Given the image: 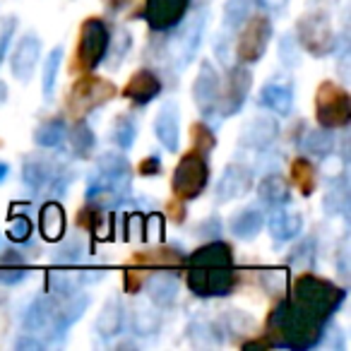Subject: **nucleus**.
<instances>
[{"instance_id": "72a5a7b5", "label": "nucleus", "mask_w": 351, "mask_h": 351, "mask_svg": "<svg viewBox=\"0 0 351 351\" xmlns=\"http://www.w3.org/2000/svg\"><path fill=\"white\" fill-rule=\"evenodd\" d=\"M135 135H137L135 121H132L128 113H121V116H116V121H113V128H111V140L116 142V145L121 147L123 152L130 149L132 142H135Z\"/></svg>"}, {"instance_id": "603ef678", "label": "nucleus", "mask_w": 351, "mask_h": 351, "mask_svg": "<svg viewBox=\"0 0 351 351\" xmlns=\"http://www.w3.org/2000/svg\"><path fill=\"white\" fill-rule=\"evenodd\" d=\"M255 3L263 8H269V10H282L287 5V0H255Z\"/></svg>"}, {"instance_id": "6ab92c4d", "label": "nucleus", "mask_w": 351, "mask_h": 351, "mask_svg": "<svg viewBox=\"0 0 351 351\" xmlns=\"http://www.w3.org/2000/svg\"><path fill=\"white\" fill-rule=\"evenodd\" d=\"M130 263L140 265V267H147V269L181 272V269H186V255H183L178 248L161 245V248H152V250H142V253H135Z\"/></svg>"}, {"instance_id": "20e7f679", "label": "nucleus", "mask_w": 351, "mask_h": 351, "mask_svg": "<svg viewBox=\"0 0 351 351\" xmlns=\"http://www.w3.org/2000/svg\"><path fill=\"white\" fill-rule=\"evenodd\" d=\"M346 291L337 284H332L330 279H322L317 274H298L293 279V291L291 301L298 303L303 311H308L313 317H317L320 322H327L339 306L344 303Z\"/></svg>"}, {"instance_id": "f8f14e48", "label": "nucleus", "mask_w": 351, "mask_h": 351, "mask_svg": "<svg viewBox=\"0 0 351 351\" xmlns=\"http://www.w3.org/2000/svg\"><path fill=\"white\" fill-rule=\"evenodd\" d=\"M250 87H253V75L245 68V63L231 65L229 73H226L224 87L219 89V104H217L221 108V116L229 118L234 113H239L243 108L245 99H248Z\"/></svg>"}, {"instance_id": "a211bd4d", "label": "nucleus", "mask_w": 351, "mask_h": 351, "mask_svg": "<svg viewBox=\"0 0 351 351\" xmlns=\"http://www.w3.org/2000/svg\"><path fill=\"white\" fill-rule=\"evenodd\" d=\"M41 56V41L36 34H25L17 44L15 53L10 60V70L20 82H29V77L34 75V68L39 63Z\"/></svg>"}, {"instance_id": "0eeeda50", "label": "nucleus", "mask_w": 351, "mask_h": 351, "mask_svg": "<svg viewBox=\"0 0 351 351\" xmlns=\"http://www.w3.org/2000/svg\"><path fill=\"white\" fill-rule=\"evenodd\" d=\"M207 181H210L207 154L193 147L176 164L173 176H171V191H173V197H178L183 202H191L205 191Z\"/></svg>"}, {"instance_id": "5fc2aeb1", "label": "nucleus", "mask_w": 351, "mask_h": 351, "mask_svg": "<svg viewBox=\"0 0 351 351\" xmlns=\"http://www.w3.org/2000/svg\"><path fill=\"white\" fill-rule=\"evenodd\" d=\"M128 3H132V0H108V10L118 12V10H123V8H128Z\"/></svg>"}, {"instance_id": "2eb2a0df", "label": "nucleus", "mask_w": 351, "mask_h": 351, "mask_svg": "<svg viewBox=\"0 0 351 351\" xmlns=\"http://www.w3.org/2000/svg\"><path fill=\"white\" fill-rule=\"evenodd\" d=\"M250 188H253V171L245 164H229L221 173L219 183L215 188V197L219 202L239 200V197L248 195Z\"/></svg>"}, {"instance_id": "39448f33", "label": "nucleus", "mask_w": 351, "mask_h": 351, "mask_svg": "<svg viewBox=\"0 0 351 351\" xmlns=\"http://www.w3.org/2000/svg\"><path fill=\"white\" fill-rule=\"evenodd\" d=\"M118 97V87L104 77H97L92 73H84L77 77L65 97V113L73 121H82L92 111L106 106L111 99Z\"/></svg>"}, {"instance_id": "423d86ee", "label": "nucleus", "mask_w": 351, "mask_h": 351, "mask_svg": "<svg viewBox=\"0 0 351 351\" xmlns=\"http://www.w3.org/2000/svg\"><path fill=\"white\" fill-rule=\"evenodd\" d=\"M108 41H111V34H108L106 22L101 17H87L80 27L77 46L70 60V73L84 75L101 65V60L108 56Z\"/></svg>"}, {"instance_id": "5701e85b", "label": "nucleus", "mask_w": 351, "mask_h": 351, "mask_svg": "<svg viewBox=\"0 0 351 351\" xmlns=\"http://www.w3.org/2000/svg\"><path fill=\"white\" fill-rule=\"evenodd\" d=\"M56 311H58V298L51 296V293H41V296H36L34 301L29 303L22 325H25L27 332H39L51 325Z\"/></svg>"}, {"instance_id": "8fccbe9b", "label": "nucleus", "mask_w": 351, "mask_h": 351, "mask_svg": "<svg viewBox=\"0 0 351 351\" xmlns=\"http://www.w3.org/2000/svg\"><path fill=\"white\" fill-rule=\"evenodd\" d=\"M159 171H161L159 156H147V159L140 161V176H147V178H152V176H156Z\"/></svg>"}, {"instance_id": "7c9ffc66", "label": "nucleus", "mask_w": 351, "mask_h": 351, "mask_svg": "<svg viewBox=\"0 0 351 351\" xmlns=\"http://www.w3.org/2000/svg\"><path fill=\"white\" fill-rule=\"evenodd\" d=\"M123 327V303L118 296L108 298L106 303H104L101 313H99L97 317V332L101 337H113L118 335Z\"/></svg>"}, {"instance_id": "9d476101", "label": "nucleus", "mask_w": 351, "mask_h": 351, "mask_svg": "<svg viewBox=\"0 0 351 351\" xmlns=\"http://www.w3.org/2000/svg\"><path fill=\"white\" fill-rule=\"evenodd\" d=\"M272 39V20L263 12L248 15L239 27L236 36V58L241 63H258L267 51V44Z\"/></svg>"}, {"instance_id": "864d4df0", "label": "nucleus", "mask_w": 351, "mask_h": 351, "mask_svg": "<svg viewBox=\"0 0 351 351\" xmlns=\"http://www.w3.org/2000/svg\"><path fill=\"white\" fill-rule=\"evenodd\" d=\"M39 341H34V339H29V337H20L17 339V349H39Z\"/></svg>"}, {"instance_id": "4c0bfd02", "label": "nucleus", "mask_w": 351, "mask_h": 351, "mask_svg": "<svg viewBox=\"0 0 351 351\" xmlns=\"http://www.w3.org/2000/svg\"><path fill=\"white\" fill-rule=\"evenodd\" d=\"M250 15V0H226L224 5V25L229 29L241 27V22Z\"/></svg>"}, {"instance_id": "4be33fe9", "label": "nucleus", "mask_w": 351, "mask_h": 351, "mask_svg": "<svg viewBox=\"0 0 351 351\" xmlns=\"http://www.w3.org/2000/svg\"><path fill=\"white\" fill-rule=\"evenodd\" d=\"M87 306H89L87 293H84V296H73V293H70V296L65 298L63 306H58L53 320H51V339H58V337H63L65 330H68L73 322H77L80 317L84 315Z\"/></svg>"}, {"instance_id": "f257e3e1", "label": "nucleus", "mask_w": 351, "mask_h": 351, "mask_svg": "<svg viewBox=\"0 0 351 351\" xmlns=\"http://www.w3.org/2000/svg\"><path fill=\"white\" fill-rule=\"evenodd\" d=\"M186 282L195 296H229L236 289L239 274L234 250L224 241H212L186 258Z\"/></svg>"}, {"instance_id": "1a4fd4ad", "label": "nucleus", "mask_w": 351, "mask_h": 351, "mask_svg": "<svg viewBox=\"0 0 351 351\" xmlns=\"http://www.w3.org/2000/svg\"><path fill=\"white\" fill-rule=\"evenodd\" d=\"M296 44L306 49L315 58H325L337 49L335 44V32H332L330 15L322 10L306 12L301 20L296 22Z\"/></svg>"}, {"instance_id": "bb28decb", "label": "nucleus", "mask_w": 351, "mask_h": 351, "mask_svg": "<svg viewBox=\"0 0 351 351\" xmlns=\"http://www.w3.org/2000/svg\"><path fill=\"white\" fill-rule=\"evenodd\" d=\"M258 197L265 207L277 210V207L289 205V200H291V191H289V183L284 181V176L269 173L258 183Z\"/></svg>"}, {"instance_id": "e433bc0d", "label": "nucleus", "mask_w": 351, "mask_h": 351, "mask_svg": "<svg viewBox=\"0 0 351 351\" xmlns=\"http://www.w3.org/2000/svg\"><path fill=\"white\" fill-rule=\"evenodd\" d=\"M191 140H193V147L205 152V154H210V152L217 147L215 132H212L210 128H207V123H202V121H195L191 125Z\"/></svg>"}, {"instance_id": "4468645a", "label": "nucleus", "mask_w": 351, "mask_h": 351, "mask_svg": "<svg viewBox=\"0 0 351 351\" xmlns=\"http://www.w3.org/2000/svg\"><path fill=\"white\" fill-rule=\"evenodd\" d=\"M219 89L221 80L217 75V70L212 68L210 60H202L200 70H197L195 84H193V101H195L197 111L202 116H212L217 111V104H219Z\"/></svg>"}, {"instance_id": "9b49d317", "label": "nucleus", "mask_w": 351, "mask_h": 351, "mask_svg": "<svg viewBox=\"0 0 351 351\" xmlns=\"http://www.w3.org/2000/svg\"><path fill=\"white\" fill-rule=\"evenodd\" d=\"M205 12L195 15L193 20H188L186 25L178 29V34L171 39L169 44V60L173 68H186L188 63H193L197 49H200L202 32H205Z\"/></svg>"}, {"instance_id": "c85d7f7f", "label": "nucleus", "mask_w": 351, "mask_h": 351, "mask_svg": "<svg viewBox=\"0 0 351 351\" xmlns=\"http://www.w3.org/2000/svg\"><path fill=\"white\" fill-rule=\"evenodd\" d=\"M39 226H41V236L46 241H51V243L60 241L65 236V210L56 200L46 202L39 212Z\"/></svg>"}, {"instance_id": "dca6fc26", "label": "nucleus", "mask_w": 351, "mask_h": 351, "mask_svg": "<svg viewBox=\"0 0 351 351\" xmlns=\"http://www.w3.org/2000/svg\"><path fill=\"white\" fill-rule=\"evenodd\" d=\"M178 121H181V113H178L173 101H166L154 118L156 140H159L161 147H164L166 152H171V154H176L178 145H181V123Z\"/></svg>"}, {"instance_id": "a878e982", "label": "nucleus", "mask_w": 351, "mask_h": 351, "mask_svg": "<svg viewBox=\"0 0 351 351\" xmlns=\"http://www.w3.org/2000/svg\"><path fill=\"white\" fill-rule=\"evenodd\" d=\"M303 229V217L298 212H289L284 207L272 210L269 217V234H272L274 243H284V241H293Z\"/></svg>"}, {"instance_id": "b1692460", "label": "nucleus", "mask_w": 351, "mask_h": 351, "mask_svg": "<svg viewBox=\"0 0 351 351\" xmlns=\"http://www.w3.org/2000/svg\"><path fill=\"white\" fill-rule=\"evenodd\" d=\"M258 104L277 116H289L293 106V89L289 82H269L260 89Z\"/></svg>"}, {"instance_id": "f704fd0d", "label": "nucleus", "mask_w": 351, "mask_h": 351, "mask_svg": "<svg viewBox=\"0 0 351 351\" xmlns=\"http://www.w3.org/2000/svg\"><path fill=\"white\" fill-rule=\"evenodd\" d=\"M65 137V123L60 118H51V121L41 123L34 130V142L39 147H56Z\"/></svg>"}, {"instance_id": "2f4dec72", "label": "nucleus", "mask_w": 351, "mask_h": 351, "mask_svg": "<svg viewBox=\"0 0 351 351\" xmlns=\"http://www.w3.org/2000/svg\"><path fill=\"white\" fill-rule=\"evenodd\" d=\"M70 147H73V154L77 156V159H89L94 152V147H97V137H94L92 128L82 121H77L73 125V130H70Z\"/></svg>"}, {"instance_id": "de8ad7c7", "label": "nucleus", "mask_w": 351, "mask_h": 351, "mask_svg": "<svg viewBox=\"0 0 351 351\" xmlns=\"http://www.w3.org/2000/svg\"><path fill=\"white\" fill-rule=\"evenodd\" d=\"M279 51H282V60H284V65H287V68H293V65H298L296 41H293L291 36H284L282 46H279Z\"/></svg>"}, {"instance_id": "c03bdc74", "label": "nucleus", "mask_w": 351, "mask_h": 351, "mask_svg": "<svg viewBox=\"0 0 351 351\" xmlns=\"http://www.w3.org/2000/svg\"><path fill=\"white\" fill-rule=\"evenodd\" d=\"M29 269L27 265H0V284L12 287V284H20L22 279H27Z\"/></svg>"}, {"instance_id": "6e6d98bb", "label": "nucleus", "mask_w": 351, "mask_h": 351, "mask_svg": "<svg viewBox=\"0 0 351 351\" xmlns=\"http://www.w3.org/2000/svg\"><path fill=\"white\" fill-rule=\"evenodd\" d=\"M8 173H10V166H8V164H0V183L5 181Z\"/></svg>"}, {"instance_id": "a19ab883", "label": "nucleus", "mask_w": 351, "mask_h": 351, "mask_svg": "<svg viewBox=\"0 0 351 351\" xmlns=\"http://www.w3.org/2000/svg\"><path fill=\"white\" fill-rule=\"evenodd\" d=\"M130 44H132V36L130 32L125 29V27H118L116 32V39L108 41V51H111V68H118V60L123 58V56L130 51Z\"/></svg>"}, {"instance_id": "4d7b16f0", "label": "nucleus", "mask_w": 351, "mask_h": 351, "mask_svg": "<svg viewBox=\"0 0 351 351\" xmlns=\"http://www.w3.org/2000/svg\"><path fill=\"white\" fill-rule=\"evenodd\" d=\"M5 99H8V87L3 82H0V104L5 101Z\"/></svg>"}, {"instance_id": "473e14b6", "label": "nucleus", "mask_w": 351, "mask_h": 351, "mask_svg": "<svg viewBox=\"0 0 351 351\" xmlns=\"http://www.w3.org/2000/svg\"><path fill=\"white\" fill-rule=\"evenodd\" d=\"M303 147H306L308 154L313 156H330L332 149H335V137H332L330 128H317V130H311L303 140Z\"/></svg>"}, {"instance_id": "412c9836", "label": "nucleus", "mask_w": 351, "mask_h": 351, "mask_svg": "<svg viewBox=\"0 0 351 351\" xmlns=\"http://www.w3.org/2000/svg\"><path fill=\"white\" fill-rule=\"evenodd\" d=\"M56 178V166L53 161L44 159V156L29 154L22 164V181L32 193H41L46 186H51Z\"/></svg>"}, {"instance_id": "49530a36", "label": "nucleus", "mask_w": 351, "mask_h": 351, "mask_svg": "<svg viewBox=\"0 0 351 351\" xmlns=\"http://www.w3.org/2000/svg\"><path fill=\"white\" fill-rule=\"evenodd\" d=\"M15 27H17V17L10 15L5 22H3V27H0V63L5 60V53L8 49H10V41H12V34H15Z\"/></svg>"}, {"instance_id": "f3484780", "label": "nucleus", "mask_w": 351, "mask_h": 351, "mask_svg": "<svg viewBox=\"0 0 351 351\" xmlns=\"http://www.w3.org/2000/svg\"><path fill=\"white\" fill-rule=\"evenodd\" d=\"M121 94L123 99L132 101L135 106H147L152 99H156L161 94V80L149 68H140L137 73H132V77L128 80Z\"/></svg>"}, {"instance_id": "7ed1b4c3", "label": "nucleus", "mask_w": 351, "mask_h": 351, "mask_svg": "<svg viewBox=\"0 0 351 351\" xmlns=\"http://www.w3.org/2000/svg\"><path fill=\"white\" fill-rule=\"evenodd\" d=\"M130 164L121 152H104L89 176L87 200L99 207L118 205L130 193Z\"/></svg>"}, {"instance_id": "3c124183", "label": "nucleus", "mask_w": 351, "mask_h": 351, "mask_svg": "<svg viewBox=\"0 0 351 351\" xmlns=\"http://www.w3.org/2000/svg\"><path fill=\"white\" fill-rule=\"evenodd\" d=\"M0 265H27V263L20 250L5 248V250H0Z\"/></svg>"}, {"instance_id": "c756f323", "label": "nucleus", "mask_w": 351, "mask_h": 351, "mask_svg": "<svg viewBox=\"0 0 351 351\" xmlns=\"http://www.w3.org/2000/svg\"><path fill=\"white\" fill-rule=\"evenodd\" d=\"M263 226H265V215L260 210H255V207H248V210L239 212V215H234V219H231V231H234V236H239V239H243V241L255 239V236L263 231Z\"/></svg>"}, {"instance_id": "ddd939ff", "label": "nucleus", "mask_w": 351, "mask_h": 351, "mask_svg": "<svg viewBox=\"0 0 351 351\" xmlns=\"http://www.w3.org/2000/svg\"><path fill=\"white\" fill-rule=\"evenodd\" d=\"M188 8L191 0H145V10L140 15L152 32H169L181 25Z\"/></svg>"}, {"instance_id": "09e8293b", "label": "nucleus", "mask_w": 351, "mask_h": 351, "mask_svg": "<svg viewBox=\"0 0 351 351\" xmlns=\"http://www.w3.org/2000/svg\"><path fill=\"white\" fill-rule=\"evenodd\" d=\"M169 215H171V219L176 221V224H183L186 221V202L183 200H178V197H173V200L169 202Z\"/></svg>"}, {"instance_id": "f03ea898", "label": "nucleus", "mask_w": 351, "mask_h": 351, "mask_svg": "<svg viewBox=\"0 0 351 351\" xmlns=\"http://www.w3.org/2000/svg\"><path fill=\"white\" fill-rule=\"evenodd\" d=\"M325 322L313 317L308 311H303L298 303L289 298H282L272 308L267 317V330L263 332L272 346H284L293 351H308L315 344H320Z\"/></svg>"}, {"instance_id": "79ce46f5", "label": "nucleus", "mask_w": 351, "mask_h": 351, "mask_svg": "<svg viewBox=\"0 0 351 351\" xmlns=\"http://www.w3.org/2000/svg\"><path fill=\"white\" fill-rule=\"evenodd\" d=\"M80 255H82V245H80V241L70 239V241H65L60 248H56L53 260L56 263H63V265H73L80 260Z\"/></svg>"}, {"instance_id": "c9c22d12", "label": "nucleus", "mask_w": 351, "mask_h": 351, "mask_svg": "<svg viewBox=\"0 0 351 351\" xmlns=\"http://www.w3.org/2000/svg\"><path fill=\"white\" fill-rule=\"evenodd\" d=\"M60 63H63V49L56 46V49L49 53V58L44 60V75H41V92H44L46 99L53 97L56 75H58V70H60Z\"/></svg>"}, {"instance_id": "58836bf2", "label": "nucleus", "mask_w": 351, "mask_h": 351, "mask_svg": "<svg viewBox=\"0 0 351 351\" xmlns=\"http://www.w3.org/2000/svg\"><path fill=\"white\" fill-rule=\"evenodd\" d=\"M147 274H149V269L147 267H140V265L130 263L123 267V284H125V291L128 293H140V289L145 287L147 282Z\"/></svg>"}, {"instance_id": "aec40b11", "label": "nucleus", "mask_w": 351, "mask_h": 351, "mask_svg": "<svg viewBox=\"0 0 351 351\" xmlns=\"http://www.w3.org/2000/svg\"><path fill=\"white\" fill-rule=\"evenodd\" d=\"M279 135V123L269 116H258L253 121L245 123V128L241 130V147L248 149H267L269 145H274Z\"/></svg>"}, {"instance_id": "393cba45", "label": "nucleus", "mask_w": 351, "mask_h": 351, "mask_svg": "<svg viewBox=\"0 0 351 351\" xmlns=\"http://www.w3.org/2000/svg\"><path fill=\"white\" fill-rule=\"evenodd\" d=\"M147 293H149V301L156 308H171L178 296V279L173 277V272H164L159 269V274L154 277H147Z\"/></svg>"}, {"instance_id": "37998d69", "label": "nucleus", "mask_w": 351, "mask_h": 351, "mask_svg": "<svg viewBox=\"0 0 351 351\" xmlns=\"http://www.w3.org/2000/svg\"><path fill=\"white\" fill-rule=\"evenodd\" d=\"M156 327H159V317H156L154 313L140 311V308H137L135 320H132V330H135L137 335H154Z\"/></svg>"}, {"instance_id": "a18cd8bd", "label": "nucleus", "mask_w": 351, "mask_h": 351, "mask_svg": "<svg viewBox=\"0 0 351 351\" xmlns=\"http://www.w3.org/2000/svg\"><path fill=\"white\" fill-rule=\"evenodd\" d=\"M8 236H10V241H15V243H25V241H29V236H32L29 217H17V219H12L10 229H8Z\"/></svg>"}, {"instance_id": "cd10ccee", "label": "nucleus", "mask_w": 351, "mask_h": 351, "mask_svg": "<svg viewBox=\"0 0 351 351\" xmlns=\"http://www.w3.org/2000/svg\"><path fill=\"white\" fill-rule=\"evenodd\" d=\"M289 181L293 183V188L303 197H311L317 188V171L313 166V161L306 159V156H296L291 161V166H289Z\"/></svg>"}, {"instance_id": "ea45409f", "label": "nucleus", "mask_w": 351, "mask_h": 351, "mask_svg": "<svg viewBox=\"0 0 351 351\" xmlns=\"http://www.w3.org/2000/svg\"><path fill=\"white\" fill-rule=\"evenodd\" d=\"M104 221V215H101V207L94 205V202L87 200V205L80 207L77 212V226H82V229H87L89 234H97L99 226H101Z\"/></svg>"}, {"instance_id": "6e6552de", "label": "nucleus", "mask_w": 351, "mask_h": 351, "mask_svg": "<svg viewBox=\"0 0 351 351\" xmlns=\"http://www.w3.org/2000/svg\"><path fill=\"white\" fill-rule=\"evenodd\" d=\"M315 121L322 128H346L351 121V97L344 87H339L337 82H320L315 92Z\"/></svg>"}]
</instances>
